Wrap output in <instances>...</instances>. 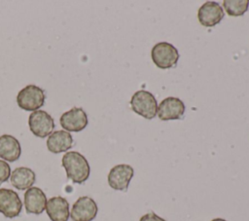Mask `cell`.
I'll list each match as a JSON object with an SVG mask.
<instances>
[{
    "instance_id": "cell-12",
    "label": "cell",
    "mask_w": 249,
    "mask_h": 221,
    "mask_svg": "<svg viewBox=\"0 0 249 221\" xmlns=\"http://www.w3.org/2000/svg\"><path fill=\"white\" fill-rule=\"evenodd\" d=\"M45 193L38 187H30L24 193V207L27 213L41 214L47 204Z\"/></svg>"
},
{
    "instance_id": "cell-19",
    "label": "cell",
    "mask_w": 249,
    "mask_h": 221,
    "mask_svg": "<svg viewBox=\"0 0 249 221\" xmlns=\"http://www.w3.org/2000/svg\"><path fill=\"white\" fill-rule=\"evenodd\" d=\"M139 221H166V220L160 217L159 215H157L154 212H149V213H146L145 215H143Z\"/></svg>"
},
{
    "instance_id": "cell-15",
    "label": "cell",
    "mask_w": 249,
    "mask_h": 221,
    "mask_svg": "<svg viewBox=\"0 0 249 221\" xmlns=\"http://www.w3.org/2000/svg\"><path fill=\"white\" fill-rule=\"evenodd\" d=\"M21 154V147L18 140L10 134H3L0 136V158L15 162L18 160Z\"/></svg>"
},
{
    "instance_id": "cell-2",
    "label": "cell",
    "mask_w": 249,
    "mask_h": 221,
    "mask_svg": "<svg viewBox=\"0 0 249 221\" xmlns=\"http://www.w3.org/2000/svg\"><path fill=\"white\" fill-rule=\"evenodd\" d=\"M131 109L145 119L151 120L156 117L158 103L155 96L148 91H137L130 99Z\"/></svg>"
},
{
    "instance_id": "cell-11",
    "label": "cell",
    "mask_w": 249,
    "mask_h": 221,
    "mask_svg": "<svg viewBox=\"0 0 249 221\" xmlns=\"http://www.w3.org/2000/svg\"><path fill=\"white\" fill-rule=\"evenodd\" d=\"M224 10L217 2L208 1L201 5L197 12V18L201 25L211 27L218 24L224 18Z\"/></svg>"
},
{
    "instance_id": "cell-1",
    "label": "cell",
    "mask_w": 249,
    "mask_h": 221,
    "mask_svg": "<svg viewBox=\"0 0 249 221\" xmlns=\"http://www.w3.org/2000/svg\"><path fill=\"white\" fill-rule=\"evenodd\" d=\"M61 165L65 168L66 175L72 182L84 183L89 176L90 167L87 159L79 152L69 151L61 159Z\"/></svg>"
},
{
    "instance_id": "cell-8",
    "label": "cell",
    "mask_w": 249,
    "mask_h": 221,
    "mask_svg": "<svg viewBox=\"0 0 249 221\" xmlns=\"http://www.w3.org/2000/svg\"><path fill=\"white\" fill-rule=\"evenodd\" d=\"M133 174L134 170L131 166L125 164L117 165L109 171L108 184L114 190L126 191Z\"/></svg>"
},
{
    "instance_id": "cell-13",
    "label": "cell",
    "mask_w": 249,
    "mask_h": 221,
    "mask_svg": "<svg viewBox=\"0 0 249 221\" xmlns=\"http://www.w3.org/2000/svg\"><path fill=\"white\" fill-rule=\"evenodd\" d=\"M45 209L52 221H67L70 217L69 203L66 199L59 196L49 199Z\"/></svg>"
},
{
    "instance_id": "cell-10",
    "label": "cell",
    "mask_w": 249,
    "mask_h": 221,
    "mask_svg": "<svg viewBox=\"0 0 249 221\" xmlns=\"http://www.w3.org/2000/svg\"><path fill=\"white\" fill-rule=\"evenodd\" d=\"M185 113V104L178 97L169 96L158 105L157 115L161 121L180 119Z\"/></svg>"
},
{
    "instance_id": "cell-14",
    "label": "cell",
    "mask_w": 249,
    "mask_h": 221,
    "mask_svg": "<svg viewBox=\"0 0 249 221\" xmlns=\"http://www.w3.org/2000/svg\"><path fill=\"white\" fill-rule=\"evenodd\" d=\"M73 146V137L66 130H55L47 139V148L53 154L66 152Z\"/></svg>"
},
{
    "instance_id": "cell-3",
    "label": "cell",
    "mask_w": 249,
    "mask_h": 221,
    "mask_svg": "<svg viewBox=\"0 0 249 221\" xmlns=\"http://www.w3.org/2000/svg\"><path fill=\"white\" fill-rule=\"evenodd\" d=\"M151 56L157 67L166 69L177 64L179 53L172 44L167 42H160L152 48Z\"/></svg>"
},
{
    "instance_id": "cell-6",
    "label": "cell",
    "mask_w": 249,
    "mask_h": 221,
    "mask_svg": "<svg viewBox=\"0 0 249 221\" xmlns=\"http://www.w3.org/2000/svg\"><path fill=\"white\" fill-rule=\"evenodd\" d=\"M98 208L96 203L89 197H80L72 205L70 217L73 221H91L95 218Z\"/></svg>"
},
{
    "instance_id": "cell-18",
    "label": "cell",
    "mask_w": 249,
    "mask_h": 221,
    "mask_svg": "<svg viewBox=\"0 0 249 221\" xmlns=\"http://www.w3.org/2000/svg\"><path fill=\"white\" fill-rule=\"evenodd\" d=\"M11 176V167L6 161L0 160V185L8 181Z\"/></svg>"
},
{
    "instance_id": "cell-16",
    "label": "cell",
    "mask_w": 249,
    "mask_h": 221,
    "mask_svg": "<svg viewBox=\"0 0 249 221\" xmlns=\"http://www.w3.org/2000/svg\"><path fill=\"white\" fill-rule=\"evenodd\" d=\"M11 183L18 190H27L35 182V172L25 166L17 167L11 172Z\"/></svg>"
},
{
    "instance_id": "cell-17",
    "label": "cell",
    "mask_w": 249,
    "mask_h": 221,
    "mask_svg": "<svg viewBox=\"0 0 249 221\" xmlns=\"http://www.w3.org/2000/svg\"><path fill=\"white\" fill-rule=\"evenodd\" d=\"M223 6L226 12L231 17L242 16L249 6L248 0H225Z\"/></svg>"
},
{
    "instance_id": "cell-4",
    "label": "cell",
    "mask_w": 249,
    "mask_h": 221,
    "mask_svg": "<svg viewBox=\"0 0 249 221\" xmlns=\"http://www.w3.org/2000/svg\"><path fill=\"white\" fill-rule=\"evenodd\" d=\"M45 92L35 85H27L17 95L18 105L26 111H36L44 105Z\"/></svg>"
},
{
    "instance_id": "cell-5",
    "label": "cell",
    "mask_w": 249,
    "mask_h": 221,
    "mask_svg": "<svg viewBox=\"0 0 249 221\" xmlns=\"http://www.w3.org/2000/svg\"><path fill=\"white\" fill-rule=\"evenodd\" d=\"M28 125L31 132L37 137L49 136L54 129V121L53 117L44 110H36L32 112L28 118Z\"/></svg>"
},
{
    "instance_id": "cell-7",
    "label": "cell",
    "mask_w": 249,
    "mask_h": 221,
    "mask_svg": "<svg viewBox=\"0 0 249 221\" xmlns=\"http://www.w3.org/2000/svg\"><path fill=\"white\" fill-rule=\"evenodd\" d=\"M22 203L17 192L12 189L0 188V212L7 218L19 215Z\"/></svg>"
},
{
    "instance_id": "cell-20",
    "label": "cell",
    "mask_w": 249,
    "mask_h": 221,
    "mask_svg": "<svg viewBox=\"0 0 249 221\" xmlns=\"http://www.w3.org/2000/svg\"><path fill=\"white\" fill-rule=\"evenodd\" d=\"M211 221H227V220L222 219V218H215V219H213V220H211Z\"/></svg>"
},
{
    "instance_id": "cell-9",
    "label": "cell",
    "mask_w": 249,
    "mask_h": 221,
    "mask_svg": "<svg viewBox=\"0 0 249 221\" xmlns=\"http://www.w3.org/2000/svg\"><path fill=\"white\" fill-rule=\"evenodd\" d=\"M62 129L69 131H81L88 126V116L80 107H73L59 118Z\"/></svg>"
}]
</instances>
